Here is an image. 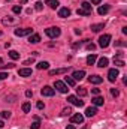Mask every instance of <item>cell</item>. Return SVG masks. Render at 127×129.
<instances>
[{"label":"cell","instance_id":"obj_9","mask_svg":"<svg viewBox=\"0 0 127 129\" xmlns=\"http://www.w3.org/2000/svg\"><path fill=\"white\" fill-rule=\"evenodd\" d=\"M69 71V68H60V69H52V71H49V75L51 77H54V75H60V74H66Z\"/></svg>","mask_w":127,"mask_h":129},{"label":"cell","instance_id":"obj_12","mask_svg":"<svg viewBox=\"0 0 127 129\" xmlns=\"http://www.w3.org/2000/svg\"><path fill=\"white\" fill-rule=\"evenodd\" d=\"M91 102H93V105H94V107H102V105H103V102H105V99H103L102 96H99V95H97L96 98H93V99H91Z\"/></svg>","mask_w":127,"mask_h":129},{"label":"cell","instance_id":"obj_20","mask_svg":"<svg viewBox=\"0 0 127 129\" xmlns=\"http://www.w3.org/2000/svg\"><path fill=\"white\" fill-rule=\"evenodd\" d=\"M102 29H105V24H103V23H100V24H93V26H91V30L94 33H99Z\"/></svg>","mask_w":127,"mask_h":129},{"label":"cell","instance_id":"obj_11","mask_svg":"<svg viewBox=\"0 0 127 129\" xmlns=\"http://www.w3.org/2000/svg\"><path fill=\"white\" fill-rule=\"evenodd\" d=\"M58 17H60V18H67V17H70V9H69V8H61V9L58 11Z\"/></svg>","mask_w":127,"mask_h":129},{"label":"cell","instance_id":"obj_19","mask_svg":"<svg viewBox=\"0 0 127 129\" xmlns=\"http://www.w3.org/2000/svg\"><path fill=\"white\" fill-rule=\"evenodd\" d=\"M64 83H66V86H70V87H75V84H76V81L72 77H64Z\"/></svg>","mask_w":127,"mask_h":129},{"label":"cell","instance_id":"obj_14","mask_svg":"<svg viewBox=\"0 0 127 129\" xmlns=\"http://www.w3.org/2000/svg\"><path fill=\"white\" fill-rule=\"evenodd\" d=\"M18 75H20V77H30V75H32V69H29V68H23V69L18 71Z\"/></svg>","mask_w":127,"mask_h":129},{"label":"cell","instance_id":"obj_39","mask_svg":"<svg viewBox=\"0 0 127 129\" xmlns=\"http://www.w3.org/2000/svg\"><path fill=\"white\" fill-rule=\"evenodd\" d=\"M2 66H3V69H12L15 64L14 63H8V64H2Z\"/></svg>","mask_w":127,"mask_h":129},{"label":"cell","instance_id":"obj_34","mask_svg":"<svg viewBox=\"0 0 127 129\" xmlns=\"http://www.w3.org/2000/svg\"><path fill=\"white\" fill-rule=\"evenodd\" d=\"M21 11H23V9H21V5H20V6H14V8H12V12H14V14H21Z\"/></svg>","mask_w":127,"mask_h":129},{"label":"cell","instance_id":"obj_1","mask_svg":"<svg viewBox=\"0 0 127 129\" xmlns=\"http://www.w3.org/2000/svg\"><path fill=\"white\" fill-rule=\"evenodd\" d=\"M45 35L48 38H51V39H55V38H58L61 35V30L58 27H48V29H45Z\"/></svg>","mask_w":127,"mask_h":129},{"label":"cell","instance_id":"obj_27","mask_svg":"<svg viewBox=\"0 0 127 129\" xmlns=\"http://www.w3.org/2000/svg\"><path fill=\"white\" fill-rule=\"evenodd\" d=\"M76 93H78V96H85V95H87V90H85V89H84V87H78V89H76Z\"/></svg>","mask_w":127,"mask_h":129},{"label":"cell","instance_id":"obj_6","mask_svg":"<svg viewBox=\"0 0 127 129\" xmlns=\"http://www.w3.org/2000/svg\"><path fill=\"white\" fill-rule=\"evenodd\" d=\"M40 93H42V96H54L55 90H54L52 87H49V86H45V87H42Z\"/></svg>","mask_w":127,"mask_h":129},{"label":"cell","instance_id":"obj_24","mask_svg":"<svg viewBox=\"0 0 127 129\" xmlns=\"http://www.w3.org/2000/svg\"><path fill=\"white\" fill-rule=\"evenodd\" d=\"M21 108H23V111H24V113H30V110H32V105H30V102H24Z\"/></svg>","mask_w":127,"mask_h":129},{"label":"cell","instance_id":"obj_42","mask_svg":"<svg viewBox=\"0 0 127 129\" xmlns=\"http://www.w3.org/2000/svg\"><path fill=\"white\" fill-rule=\"evenodd\" d=\"M115 45H117V47H124V45H126V42H123V41H117V42H115Z\"/></svg>","mask_w":127,"mask_h":129},{"label":"cell","instance_id":"obj_31","mask_svg":"<svg viewBox=\"0 0 127 129\" xmlns=\"http://www.w3.org/2000/svg\"><path fill=\"white\" fill-rule=\"evenodd\" d=\"M34 9H36V11H42V9H43V3H42V2H36V3H34Z\"/></svg>","mask_w":127,"mask_h":129},{"label":"cell","instance_id":"obj_29","mask_svg":"<svg viewBox=\"0 0 127 129\" xmlns=\"http://www.w3.org/2000/svg\"><path fill=\"white\" fill-rule=\"evenodd\" d=\"M114 63H115V66H118V68H123L124 66V60H121V59H114Z\"/></svg>","mask_w":127,"mask_h":129},{"label":"cell","instance_id":"obj_13","mask_svg":"<svg viewBox=\"0 0 127 129\" xmlns=\"http://www.w3.org/2000/svg\"><path fill=\"white\" fill-rule=\"evenodd\" d=\"M88 81H90L91 84H100V83L103 81V78H102L100 75H91V77L88 78Z\"/></svg>","mask_w":127,"mask_h":129},{"label":"cell","instance_id":"obj_28","mask_svg":"<svg viewBox=\"0 0 127 129\" xmlns=\"http://www.w3.org/2000/svg\"><path fill=\"white\" fill-rule=\"evenodd\" d=\"M96 59H97V57H96V54H90V56L87 57V63H88V64H94Z\"/></svg>","mask_w":127,"mask_h":129},{"label":"cell","instance_id":"obj_30","mask_svg":"<svg viewBox=\"0 0 127 129\" xmlns=\"http://www.w3.org/2000/svg\"><path fill=\"white\" fill-rule=\"evenodd\" d=\"M2 23H3V24H14V23H15V20L8 17V18H3V20H2Z\"/></svg>","mask_w":127,"mask_h":129},{"label":"cell","instance_id":"obj_35","mask_svg":"<svg viewBox=\"0 0 127 129\" xmlns=\"http://www.w3.org/2000/svg\"><path fill=\"white\" fill-rule=\"evenodd\" d=\"M111 95H112L114 98H117L118 95H120V92H118L117 89H111Z\"/></svg>","mask_w":127,"mask_h":129},{"label":"cell","instance_id":"obj_50","mask_svg":"<svg viewBox=\"0 0 127 129\" xmlns=\"http://www.w3.org/2000/svg\"><path fill=\"white\" fill-rule=\"evenodd\" d=\"M2 63H3V60H2V59H0V64H2Z\"/></svg>","mask_w":127,"mask_h":129},{"label":"cell","instance_id":"obj_38","mask_svg":"<svg viewBox=\"0 0 127 129\" xmlns=\"http://www.w3.org/2000/svg\"><path fill=\"white\" fill-rule=\"evenodd\" d=\"M87 50H88V51H94L96 45H94V44H88V45H87Z\"/></svg>","mask_w":127,"mask_h":129},{"label":"cell","instance_id":"obj_46","mask_svg":"<svg viewBox=\"0 0 127 129\" xmlns=\"http://www.w3.org/2000/svg\"><path fill=\"white\" fill-rule=\"evenodd\" d=\"M90 2H91V3H93V5H99V3H100V2H102V0H90Z\"/></svg>","mask_w":127,"mask_h":129},{"label":"cell","instance_id":"obj_2","mask_svg":"<svg viewBox=\"0 0 127 129\" xmlns=\"http://www.w3.org/2000/svg\"><path fill=\"white\" fill-rule=\"evenodd\" d=\"M109 42H111V35H102V36L99 38V45H100L102 48H106V47L109 45Z\"/></svg>","mask_w":127,"mask_h":129},{"label":"cell","instance_id":"obj_41","mask_svg":"<svg viewBox=\"0 0 127 129\" xmlns=\"http://www.w3.org/2000/svg\"><path fill=\"white\" fill-rule=\"evenodd\" d=\"M33 63H34V59H33V57L32 59H27V60L24 62V64H33Z\"/></svg>","mask_w":127,"mask_h":129},{"label":"cell","instance_id":"obj_16","mask_svg":"<svg viewBox=\"0 0 127 129\" xmlns=\"http://www.w3.org/2000/svg\"><path fill=\"white\" fill-rule=\"evenodd\" d=\"M97 12H99V15H105V14H108V12H109V5H103V6H100V8L97 9Z\"/></svg>","mask_w":127,"mask_h":129},{"label":"cell","instance_id":"obj_3","mask_svg":"<svg viewBox=\"0 0 127 129\" xmlns=\"http://www.w3.org/2000/svg\"><path fill=\"white\" fill-rule=\"evenodd\" d=\"M67 102H70L72 105H76V107H84V101H81L78 96H73V95H70V96H67Z\"/></svg>","mask_w":127,"mask_h":129},{"label":"cell","instance_id":"obj_51","mask_svg":"<svg viewBox=\"0 0 127 129\" xmlns=\"http://www.w3.org/2000/svg\"><path fill=\"white\" fill-rule=\"evenodd\" d=\"M0 36H2V30H0Z\"/></svg>","mask_w":127,"mask_h":129},{"label":"cell","instance_id":"obj_18","mask_svg":"<svg viewBox=\"0 0 127 129\" xmlns=\"http://www.w3.org/2000/svg\"><path fill=\"white\" fill-rule=\"evenodd\" d=\"M45 5H48L51 9H55V8H58L60 3H58L57 0H45Z\"/></svg>","mask_w":127,"mask_h":129},{"label":"cell","instance_id":"obj_17","mask_svg":"<svg viewBox=\"0 0 127 129\" xmlns=\"http://www.w3.org/2000/svg\"><path fill=\"white\" fill-rule=\"evenodd\" d=\"M29 42H30V44H37V42H40V36H39L37 33L30 35V38H29Z\"/></svg>","mask_w":127,"mask_h":129},{"label":"cell","instance_id":"obj_44","mask_svg":"<svg viewBox=\"0 0 127 129\" xmlns=\"http://www.w3.org/2000/svg\"><path fill=\"white\" fill-rule=\"evenodd\" d=\"M91 93H93V95H96V96H97V95L100 93V89H91Z\"/></svg>","mask_w":127,"mask_h":129},{"label":"cell","instance_id":"obj_32","mask_svg":"<svg viewBox=\"0 0 127 129\" xmlns=\"http://www.w3.org/2000/svg\"><path fill=\"white\" fill-rule=\"evenodd\" d=\"M39 128H40V122H39V120L33 122L32 125H30V129H39Z\"/></svg>","mask_w":127,"mask_h":129},{"label":"cell","instance_id":"obj_23","mask_svg":"<svg viewBox=\"0 0 127 129\" xmlns=\"http://www.w3.org/2000/svg\"><path fill=\"white\" fill-rule=\"evenodd\" d=\"M76 14H78V15H81V17H88V15H91V12L84 11L82 8H81V9H78V11H76Z\"/></svg>","mask_w":127,"mask_h":129},{"label":"cell","instance_id":"obj_40","mask_svg":"<svg viewBox=\"0 0 127 129\" xmlns=\"http://www.w3.org/2000/svg\"><path fill=\"white\" fill-rule=\"evenodd\" d=\"M8 77H9V75H8L6 72H0V81H2V80H5V78H8Z\"/></svg>","mask_w":127,"mask_h":129},{"label":"cell","instance_id":"obj_5","mask_svg":"<svg viewBox=\"0 0 127 129\" xmlns=\"http://www.w3.org/2000/svg\"><path fill=\"white\" fill-rule=\"evenodd\" d=\"M118 75H120V72H118V69H109V72H108V80L111 81V83H114L117 78H118Z\"/></svg>","mask_w":127,"mask_h":129},{"label":"cell","instance_id":"obj_15","mask_svg":"<svg viewBox=\"0 0 127 129\" xmlns=\"http://www.w3.org/2000/svg\"><path fill=\"white\" fill-rule=\"evenodd\" d=\"M96 114H97V108H96V107H88V108L85 110V116H87V117H93Z\"/></svg>","mask_w":127,"mask_h":129},{"label":"cell","instance_id":"obj_26","mask_svg":"<svg viewBox=\"0 0 127 129\" xmlns=\"http://www.w3.org/2000/svg\"><path fill=\"white\" fill-rule=\"evenodd\" d=\"M81 5H82V9H84V11H88V12H91V11H93V9H91V5H90L88 2H82Z\"/></svg>","mask_w":127,"mask_h":129},{"label":"cell","instance_id":"obj_45","mask_svg":"<svg viewBox=\"0 0 127 129\" xmlns=\"http://www.w3.org/2000/svg\"><path fill=\"white\" fill-rule=\"evenodd\" d=\"M26 96H27V98H32L33 96V92H32V90H27V92H26Z\"/></svg>","mask_w":127,"mask_h":129},{"label":"cell","instance_id":"obj_4","mask_svg":"<svg viewBox=\"0 0 127 129\" xmlns=\"http://www.w3.org/2000/svg\"><path fill=\"white\" fill-rule=\"evenodd\" d=\"M54 87L60 92V93H67V86H66V83H63V81H55L54 83Z\"/></svg>","mask_w":127,"mask_h":129},{"label":"cell","instance_id":"obj_10","mask_svg":"<svg viewBox=\"0 0 127 129\" xmlns=\"http://www.w3.org/2000/svg\"><path fill=\"white\" fill-rule=\"evenodd\" d=\"M85 77V71H75L73 74H72V78L76 81V80H82Z\"/></svg>","mask_w":127,"mask_h":129},{"label":"cell","instance_id":"obj_43","mask_svg":"<svg viewBox=\"0 0 127 129\" xmlns=\"http://www.w3.org/2000/svg\"><path fill=\"white\" fill-rule=\"evenodd\" d=\"M36 107H37L39 110H43V107H45V105H43V102H40V101H39V102L36 104Z\"/></svg>","mask_w":127,"mask_h":129},{"label":"cell","instance_id":"obj_33","mask_svg":"<svg viewBox=\"0 0 127 129\" xmlns=\"http://www.w3.org/2000/svg\"><path fill=\"white\" fill-rule=\"evenodd\" d=\"M0 116H2V119H9L11 117V111H2Z\"/></svg>","mask_w":127,"mask_h":129},{"label":"cell","instance_id":"obj_7","mask_svg":"<svg viewBox=\"0 0 127 129\" xmlns=\"http://www.w3.org/2000/svg\"><path fill=\"white\" fill-rule=\"evenodd\" d=\"M15 35H17V36H27V35H32V29H15Z\"/></svg>","mask_w":127,"mask_h":129},{"label":"cell","instance_id":"obj_22","mask_svg":"<svg viewBox=\"0 0 127 129\" xmlns=\"http://www.w3.org/2000/svg\"><path fill=\"white\" fill-rule=\"evenodd\" d=\"M9 57H11L12 60H18V59H20V53L15 51V50H11V51H9Z\"/></svg>","mask_w":127,"mask_h":129},{"label":"cell","instance_id":"obj_48","mask_svg":"<svg viewBox=\"0 0 127 129\" xmlns=\"http://www.w3.org/2000/svg\"><path fill=\"white\" fill-rule=\"evenodd\" d=\"M3 126H5V123H3V122H2V120H0V129L3 128Z\"/></svg>","mask_w":127,"mask_h":129},{"label":"cell","instance_id":"obj_25","mask_svg":"<svg viewBox=\"0 0 127 129\" xmlns=\"http://www.w3.org/2000/svg\"><path fill=\"white\" fill-rule=\"evenodd\" d=\"M36 68H37V69H48V68H49V63H48V62H40V63L36 64Z\"/></svg>","mask_w":127,"mask_h":129},{"label":"cell","instance_id":"obj_47","mask_svg":"<svg viewBox=\"0 0 127 129\" xmlns=\"http://www.w3.org/2000/svg\"><path fill=\"white\" fill-rule=\"evenodd\" d=\"M66 129H75V126H73V125H67V126H66Z\"/></svg>","mask_w":127,"mask_h":129},{"label":"cell","instance_id":"obj_49","mask_svg":"<svg viewBox=\"0 0 127 129\" xmlns=\"http://www.w3.org/2000/svg\"><path fill=\"white\" fill-rule=\"evenodd\" d=\"M27 3V0H21V5H26Z\"/></svg>","mask_w":127,"mask_h":129},{"label":"cell","instance_id":"obj_21","mask_svg":"<svg viewBox=\"0 0 127 129\" xmlns=\"http://www.w3.org/2000/svg\"><path fill=\"white\" fill-rule=\"evenodd\" d=\"M108 63H109V60H108L106 57H102V59H99V63H97V66H99V68H106V66H108Z\"/></svg>","mask_w":127,"mask_h":129},{"label":"cell","instance_id":"obj_36","mask_svg":"<svg viewBox=\"0 0 127 129\" xmlns=\"http://www.w3.org/2000/svg\"><path fill=\"white\" fill-rule=\"evenodd\" d=\"M70 113H72V110H70V108H64L61 114H63V116H70Z\"/></svg>","mask_w":127,"mask_h":129},{"label":"cell","instance_id":"obj_37","mask_svg":"<svg viewBox=\"0 0 127 129\" xmlns=\"http://www.w3.org/2000/svg\"><path fill=\"white\" fill-rule=\"evenodd\" d=\"M81 45H82V41H79V42H75V44L72 45V48H73V50H76V48H79Z\"/></svg>","mask_w":127,"mask_h":129},{"label":"cell","instance_id":"obj_8","mask_svg":"<svg viewBox=\"0 0 127 129\" xmlns=\"http://www.w3.org/2000/svg\"><path fill=\"white\" fill-rule=\"evenodd\" d=\"M70 122H72V123H78V125H81V123L84 122V117L78 113V114H73V116L70 117Z\"/></svg>","mask_w":127,"mask_h":129}]
</instances>
